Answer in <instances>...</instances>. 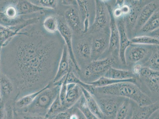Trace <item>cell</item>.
<instances>
[{
  "instance_id": "40",
  "label": "cell",
  "mask_w": 159,
  "mask_h": 119,
  "mask_svg": "<svg viewBox=\"0 0 159 119\" xmlns=\"http://www.w3.org/2000/svg\"><path fill=\"white\" fill-rule=\"evenodd\" d=\"M22 118L24 119H49L46 117L42 116L26 114H22Z\"/></svg>"
},
{
  "instance_id": "29",
  "label": "cell",
  "mask_w": 159,
  "mask_h": 119,
  "mask_svg": "<svg viewBox=\"0 0 159 119\" xmlns=\"http://www.w3.org/2000/svg\"><path fill=\"white\" fill-rule=\"evenodd\" d=\"M144 78L150 91L157 94L159 93V72L152 70Z\"/></svg>"
},
{
  "instance_id": "39",
  "label": "cell",
  "mask_w": 159,
  "mask_h": 119,
  "mask_svg": "<svg viewBox=\"0 0 159 119\" xmlns=\"http://www.w3.org/2000/svg\"><path fill=\"white\" fill-rule=\"evenodd\" d=\"M5 119H14V111L12 106L8 105L5 107Z\"/></svg>"
},
{
  "instance_id": "6",
  "label": "cell",
  "mask_w": 159,
  "mask_h": 119,
  "mask_svg": "<svg viewBox=\"0 0 159 119\" xmlns=\"http://www.w3.org/2000/svg\"><path fill=\"white\" fill-rule=\"evenodd\" d=\"M107 96L98 97L95 100L105 117H115L117 110L124 101L122 97Z\"/></svg>"
},
{
  "instance_id": "19",
  "label": "cell",
  "mask_w": 159,
  "mask_h": 119,
  "mask_svg": "<svg viewBox=\"0 0 159 119\" xmlns=\"http://www.w3.org/2000/svg\"><path fill=\"white\" fill-rule=\"evenodd\" d=\"M158 109V102L143 107L138 106L133 110L130 119H149Z\"/></svg>"
},
{
  "instance_id": "23",
  "label": "cell",
  "mask_w": 159,
  "mask_h": 119,
  "mask_svg": "<svg viewBox=\"0 0 159 119\" xmlns=\"http://www.w3.org/2000/svg\"><path fill=\"white\" fill-rule=\"evenodd\" d=\"M76 55L83 59H89L91 57V43L87 40H78L73 46Z\"/></svg>"
},
{
  "instance_id": "15",
  "label": "cell",
  "mask_w": 159,
  "mask_h": 119,
  "mask_svg": "<svg viewBox=\"0 0 159 119\" xmlns=\"http://www.w3.org/2000/svg\"><path fill=\"white\" fill-rule=\"evenodd\" d=\"M120 36V47L119 57L120 60L123 64H126L125 52L129 46L130 45V40L129 39L123 18L120 19L116 23Z\"/></svg>"
},
{
  "instance_id": "34",
  "label": "cell",
  "mask_w": 159,
  "mask_h": 119,
  "mask_svg": "<svg viewBox=\"0 0 159 119\" xmlns=\"http://www.w3.org/2000/svg\"><path fill=\"white\" fill-rule=\"evenodd\" d=\"M130 104L129 101H124L117 110L114 119H125L129 112Z\"/></svg>"
},
{
  "instance_id": "11",
  "label": "cell",
  "mask_w": 159,
  "mask_h": 119,
  "mask_svg": "<svg viewBox=\"0 0 159 119\" xmlns=\"http://www.w3.org/2000/svg\"><path fill=\"white\" fill-rule=\"evenodd\" d=\"M140 1H127L130 10L128 15L125 16L124 20L125 28L129 31L134 30L136 24L137 18L139 15L140 12L142 9V2Z\"/></svg>"
},
{
  "instance_id": "22",
  "label": "cell",
  "mask_w": 159,
  "mask_h": 119,
  "mask_svg": "<svg viewBox=\"0 0 159 119\" xmlns=\"http://www.w3.org/2000/svg\"><path fill=\"white\" fill-rule=\"evenodd\" d=\"M82 94L84 97L88 107L92 112L99 119L106 118L100 108L96 100L92 96V94L85 88L80 87Z\"/></svg>"
},
{
  "instance_id": "32",
  "label": "cell",
  "mask_w": 159,
  "mask_h": 119,
  "mask_svg": "<svg viewBox=\"0 0 159 119\" xmlns=\"http://www.w3.org/2000/svg\"><path fill=\"white\" fill-rule=\"evenodd\" d=\"M75 104L76 108L82 112L86 119H99L89 110L83 95Z\"/></svg>"
},
{
  "instance_id": "45",
  "label": "cell",
  "mask_w": 159,
  "mask_h": 119,
  "mask_svg": "<svg viewBox=\"0 0 159 119\" xmlns=\"http://www.w3.org/2000/svg\"><path fill=\"white\" fill-rule=\"evenodd\" d=\"M1 65H0V75H1ZM2 102V98H1V93H0V104H1V102Z\"/></svg>"
},
{
  "instance_id": "37",
  "label": "cell",
  "mask_w": 159,
  "mask_h": 119,
  "mask_svg": "<svg viewBox=\"0 0 159 119\" xmlns=\"http://www.w3.org/2000/svg\"><path fill=\"white\" fill-rule=\"evenodd\" d=\"M70 119H86L82 113L78 109L71 108Z\"/></svg>"
},
{
  "instance_id": "17",
  "label": "cell",
  "mask_w": 159,
  "mask_h": 119,
  "mask_svg": "<svg viewBox=\"0 0 159 119\" xmlns=\"http://www.w3.org/2000/svg\"><path fill=\"white\" fill-rule=\"evenodd\" d=\"M17 11L20 17H27L44 12L47 9L34 5L30 1H17L16 4Z\"/></svg>"
},
{
  "instance_id": "38",
  "label": "cell",
  "mask_w": 159,
  "mask_h": 119,
  "mask_svg": "<svg viewBox=\"0 0 159 119\" xmlns=\"http://www.w3.org/2000/svg\"><path fill=\"white\" fill-rule=\"evenodd\" d=\"M71 108L59 113L52 119H70Z\"/></svg>"
},
{
  "instance_id": "24",
  "label": "cell",
  "mask_w": 159,
  "mask_h": 119,
  "mask_svg": "<svg viewBox=\"0 0 159 119\" xmlns=\"http://www.w3.org/2000/svg\"><path fill=\"white\" fill-rule=\"evenodd\" d=\"M52 83V82L49 83L42 89L35 91V92L27 94L24 96L19 98L16 101L15 103L16 107L19 109H23L26 108L34 101V100L35 99V98H37L40 93L42 92L45 88L50 86L51 85Z\"/></svg>"
},
{
  "instance_id": "41",
  "label": "cell",
  "mask_w": 159,
  "mask_h": 119,
  "mask_svg": "<svg viewBox=\"0 0 159 119\" xmlns=\"http://www.w3.org/2000/svg\"><path fill=\"white\" fill-rule=\"evenodd\" d=\"M143 66L141 64L137 63L133 67L132 72L136 76H139L140 72Z\"/></svg>"
},
{
  "instance_id": "27",
  "label": "cell",
  "mask_w": 159,
  "mask_h": 119,
  "mask_svg": "<svg viewBox=\"0 0 159 119\" xmlns=\"http://www.w3.org/2000/svg\"><path fill=\"white\" fill-rule=\"evenodd\" d=\"M59 21L57 15H50L44 18L43 23L44 30L47 33L54 34L58 32Z\"/></svg>"
},
{
  "instance_id": "35",
  "label": "cell",
  "mask_w": 159,
  "mask_h": 119,
  "mask_svg": "<svg viewBox=\"0 0 159 119\" xmlns=\"http://www.w3.org/2000/svg\"><path fill=\"white\" fill-rule=\"evenodd\" d=\"M30 1L34 5L47 10L56 9L59 2L58 1L56 0H37Z\"/></svg>"
},
{
  "instance_id": "5",
  "label": "cell",
  "mask_w": 159,
  "mask_h": 119,
  "mask_svg": "<svg viewBox=\"0 0 159 119\" xmlns=\"http://www.w3.org/2000/svg\"><path fill=\"white\" fill-rule=\"evenodd\" d=\"M57 17L59 21L58 31L64 40L69 57L74 66L75 70L79 73L80 72V69L75 58L73 50V32L65 22L63 17L59 14H57Z\"/></svg>"
},
{
  "instance_id": "13",
  "label": "cell",
  "mask_w": 159,
  "mask_h": 119,
  "mask_svg": "<svg viewBox=\"0 0 159 119\" xmlns=\"http://www.w3.org/2000/svg\"><path fill=\"white\" fill-rule=\"evenodd\" d=\"M150 52L149 49L142 45L131 44L125 51L126 62L138 63L147 57Z\"/></svg>"
},
{
  "instance_id": "43",
  "label": "cell",
  "mask_w": 159,
  "mask_h": 119,
  "mask_svg": "<svg viewBox=\"0 0 159 119\" xmlns=\"http://www.w3.org/2000/svg\"><path fill=\"white\" fill-rule=\"evenodd\" d=\"M157 111L155 112L149 119H159V113H157Z\"/></svg>"
},
{
  "instance_id": "16",
  "label": "cell",
  "mask_w": 159,
  "mask_h": 119,
  "mask_svg": "<svg viewBox=\"0 0 159 119\" xmlns=\"http://www.w3.org/2000/svg\"><path fill=\"white\" fill-rule=\"evenodd\" d=\"M82 95L81 88L79 85L73 83H67L65 104L66 110L73 107Z\"/></svg>"
},
{
  "instance_id": "12",
  "label": "cell",
  "mask_w": 159,
  "mask_h": 119,
  "mask_svg": "<svg viewBox=\"0 0 159 119\" xmlns=\"http://www.w3.org/2000/svg\"><path fill=\"white\" fill-rule=\"evenodd\" d=\"M107 4L110 17V27L111 35L109 37V47L111 52L119 53L120 36L115 18L112 14V10L110 5Z\"/></svg>"
},
{
  "instance_id": "26",
  "label": "cell",
  "mask_w": 159,
  "mask_h": 119,
  "mask_svg": "<svg viewBox=\"0 0 159 119\" xmlns=\"http://www.w3.org/2000/svg\"><path fill=\"white\" fill-rule=\"evenodd\" d=\"M159 9L154 12L148 21L140 29L141 33H150L159 29Z\"/></svg>"
},
{
  "instance_id": "25",
  "label": "cell",
  "mask_w": 159,
  "mask_h": 119,
  "mask_svg": "<svg viewBox=\"0 0 159 119\" xmlns=\"http://www.w3.org/2000/svg\"><path fill=\"white\" fill-rule=\"evenodd\" d=\"M106 77L111 79L119 80H125L136 78L132 72L115 69L111 67L105 75Z\"/></svg>"
},
{
  "instance_id": "36",
  "label": "cell",
  "mask_w": 159,
  "mask_h": 119,
  "mask_svg": "<svg viewBox=\"0 0 159 119\" xmlns=\"http://www.w3.org/2000/svg\"><path fill=\"white\" fill-rule=\"evenodd\" d=\"M159 50H157L154 53L151 55L149 59L148 66H147L152 70L159 72Z\"/></svg>"
},
{
  "instance_id": "28",
  "label": "cell",
  "mask_w": 159,
  "mask_h": 119,
  "mask_svg": "<svg viewBox=\"0 0 159 119\" xmlns=\"http://www.w3.org/2000/svg\"><path fill=\"white\" fill-rule=\"evenodd\" d=\"M124 82L132 83L137 85L136 78H132V79L125 80H119L111 79L105 76L102 77L93 82L87 83L90 84L95 88H99V87L108 86V85L118 83Z\"/></svg>"
},
{
  "instance_id": "42",
  "label": "cell",
  "mask_w": 159,
  "mask_h": 119,
  "mask_svg": "<svg viewBox=\"0 0 159 119\" xmlns=\"http://www.w3.org/2000/svg\"><path fill=\"white\" fill-rule=\"evenodd\" d=\"M5 103L2 101L0 104V119H5Z\"/></svg>"
},
{
  "instance_id": "2",
  "label": "cell",
  "mask_w": 159,
  "mask_h": 119,
  "mask_svg": "<svg viewBox=\"0 0 159 119\" xmlns=\"http://www.w3.org/2000/svg\"><path fill=\"white\" fill-rule=\"evenodd\" d=\"M62 82L52 83L50 86L39 94L30 105L23 109L22 114L45 117L50 106L59 95Z\"/></svg>"
},
{
  "instance_id": "1",
  "label": "cell",
  "mask_w": 159,
  "mask_h": 119,
  "mask_svg": "<svg viewBox=\"0 0 159 119\" xmlns=\"http://www.w3.org/2000/svg\"><path fill=\"white\" fill-rule=\"evenodd\" d=\"M125 98L132 100L140 107L150 105L152 102L137 84L124 82L108 86L95 88V94Z\"/></svg>"
},
{
  "instance_id": "4",
  "label": "cell",
  "mask_w": 159,
  "mask_h": 119,
  "mask_svg": "<svg viewBox=\"0 0 159 119\" xmlns=\"http://www.w3.org/2000/svg\"><path fill=\"white\" fill-rule=\"evenodd\" d=\"M115 62V58L110 57L93 60L87 65L84 72V79L88 81L87 83L93 82L105 76Z\"/></svg>"
},
{
  "instance_id": "21",
  "label": "cell",
  "mask_w": 159,
  "mask_h": 119,
  "mask_svg": "<svg viewBox=\"0 0 159 119\" xmlns=\"http://www.w3.org/2000/svg\"><path fill=\"white\" fill-rule=\"evenodd\" d=\"M76 3L78 10L80 15L82 23L83 24V34H85L89 31V1L86 0H78Z\"/></svg>"
},
{
  "instance_id": "14",
  "label": "cell",
  "mask_w": 159,
  "mask_h": 119,
  "mask_svg": "<svg viewBox=\"0 0 159 119\" xmlns=\"http://www.w3.org/2000/svg\"><path fill=\"white\" fill-rule=\"evenodd\" d=\"M109 43V37L105 33L99 34L94 38L91 42V57L97 60L108 48Z\"/></svg>"
},
{
  "instance_id": "20",
  "label": "cell",
  "mask_w": 159,
  "mask_h": 119,
  "mask_svg": "<svg viewBox=\"0 0 159 119\" xmlns=\"http://www.w3.org/2000/svg\"><path fill=\"white\" fill-rule=\"evenodd\" d=\"M14 90L12 81L1 72L0 75V93L2 100L6 102L10 98Z\"/></svg>"
},
{
  "instance_id": "18",
  "label": "cell",
  "mask_w": 159,
  "mask_h": 119,
  "mask_svg": "<svg viewBox=\"0 0 159 119\" xmlns=\"http://www.w3.org/2000/svg\"><path fill=\"white\" fill-rule=\"evenodd\" d=\"M159 5L156 2H151L144 5L140 12L137 18L135 29L139 30L156 11L158 9Z\"/></svg>"
},
{
  "instance_id": "31",
  "label": "cell",
  "mask_w": 159,
  "mask_h": 119,
  "mask_svg": "<svg viewBox=\"0 0 159 119\" xmlns=\"http://www.w3.org/2000/svg\"><path fill=\"white\" fill-rule=\"evenodd\" d=\"M66 110L61 103L59 94L50 106L45 117L49 119H52L59 113Z\"/></svg>"
},
{
  "instance_id": "3",
  "label": "cell",
  "mask_w": 159,
  "mask_h": 119,
  "mask_svg": "<svg viewBox=\"0 0 159 119\" xmlns=\"http://www.w3.org/2000/svg\"><path fill=\"white\" fill-rule=\"evenodd\" d=\"M17 1H0V24L10 27L18 25L29 19L27 17H20L16 4Z\"/></svg>"
},
{
  "instance_id": "44",
  "label": "cell",
  "mask_w": 159,
  "mask_h": 119,
  "mask_svg": "<svg viewBox=\"0 0 159 119\" xmlns=\"http://www.w3.org/2000/svg\"><path fill=\"white\" fill-rule=\"evenodd\" d=\"M14 119H24L22 117H20L18 115V114H16V113L14 112Z\"/></svg>"
},
{
  "instance_id": "10",
  "label": "cell",
  "mask_w": 159,
  "mask_h": 119,
  "mask_svg": "<svg viewBox=\"0 0 159 119\" xmlns=\"http://www.w3.org/2000/svg\"><path fill=\"white\" fill-rule=\"evenodd\" d=\"M30 21H26L18 25L7 27L0 24V50L13 38L20 34L24 29L30 26Z\"/></svg>"
},
{
  "instance_id": "33",
  "label": "cell",
  "mask_w": 159,
  "mask_h": 119,
  "mask_svg": "<svg viewBox=\"0 0 159 119\" xmlns=\"http://www.w3.org/2000/svg\"><path fill=\"white\" fill-rule=\"evenodd\" d=\"M131 44L159 45V39L150 36H136L130 40Z\"/></svg>"
},
{
  "instance_id": "30",
  "label": "cell",
  "mask_w": 159,
  "mask_h": 119,
  "mask_svg": "<svg viewBox=\"0 0 159 119\" xmlns=\"http://www.w3.org/2000/svg\"><path fill=\"white\" fill-rule=\"evenodd\" d=\"M67 83H73L77 84L80 86L85 88L92 95L95 94V87L90 84L83 82L75 75L73 71H70L68 74Z\"/></svg>"
},
{
  "instance_id": "9",
  "label": "cell",
  "mask_w": 159,
  "mask_h": 119,
  "mask_svg": "<svg viewBox=\"0 0 159 119\" xmlns=\"http://www.w3.org/2000/svg\"><path fill=\"white\" fill-rule=\"evenodd\" d=\"M73 68H75L74 66L70 60L67 48L65 45L57 72L53 80V83L58 82L64 79L69 72L73 71Z\"/></svg>"
},
{
  "instance_id": "7",
  "label": "cell",
  "mask_w": 159,
  "mask_h": 119,
  "mask_svg": "<svg viewBox=\"0 0 159 119\" xmlns=\"http://www.w3.org/2000/svg\"><path fill=\"white\" fill-rule=\"evenodd\" d=\"M95 8L94 21L89 29V32L92 33L96 32L106 27L108 23V15H109L107 4L103 1H95Z\"/></svg>"
},
{
  "instance_id": "8",
  "label": "cell",
  "mask_w": 159,
  "mask_h": 119,
  "mask_svg": "<svg viewBox=\"0 0 159 119\" xmlns=\"http://www.w3.org/2000/svg\"><path fill=\"white\" fill-rule=\"evenodd\" d=\"M63 17L73 33L79 34L83 33V26L79 10L75 6L68 7L63 13Z\"/></svg>"
}]
</instances>
